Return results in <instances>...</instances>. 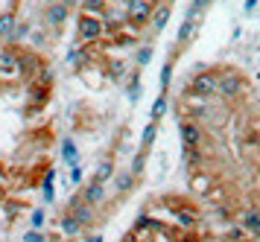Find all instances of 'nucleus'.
I'll list each match as a JSON object with an SVG mask.
<instances>
[{"label":"nucleus","instance_id":"4468645a","mask_svg":"<svg viewBox=\"0 0 260 242\" xmlns=\"http://www.w3.org/2000/svg\"><path fill=\"white\" fill-rule=\"evenodd\" d=\"M135 187V175L132 172H114V190L117 193H129Z\"/></svg>","mask_w":260,"mask_h":242},{"label":"nucleus","instance_id":"2f4dec72","mask_svg":"<svg viewBox=\"0 0 260 242\" xmlns=\"http://www.w3.org/2000/svg\"><path fill=\"white\" fill-rule=\"evenodd\" d=\"M170 79H173V64H164V70H161V85H170Z\"/></svg>","mask_w":260,"mask_h":242},{"label":"nucleus","instance_id":"6ab92c4d","mask_svg":"<svg viewBox=\"0 0 260 242\" xmlns=\"http://www.w3.org/2000/svg\"><path fill=\"white\" fill-rule=\"evenodd\" d=\"M59 228H61V233H64V236H76V233L82 231V225L73 219V216H61Z\"/></svg>","mask_w":260,"mask_h":242},{"label":"nucleus","instance_id":"ea45409f","mask_svg":"<svg viewBox=\"0 0 260 242\" xmlns=\"http://www.w3.org/2000/svg\"><path fill=\"white\" fill-rule=\"evenodd\" d=\"M0 196H3V184H0Z\"/></svg>","mask_w":260,"mask_h":242},{"label":"nucleus","instance_id":"c756f323","mask_svg":"<svg viewBox=\"0 0 260 242\" xmlns=\"http://www.w3.org/2000/svg\"><path fill=\"white\" fill-rule=\"evenodd\" d=\"M228 239H231V242H243V239H246V228H243V225L237 228V225H234V228L228 231Z\"/></svg>","mask_w":260,"mask_h":242},{"label":"nucleus","instance_id":"4c0bfd02","mask_svg":"<svg viewBox=\"0 0 260 242\" xmlns=\"http://www.w3.org/2000/svg\"><path fill=\"white\" fill-rule=\"evenodd\" d=\"M85 242H103V236L96 233V236H85Z\"/></svg>","mask_w":260,"mask_h":242},{"label":"nucleus","instance_id":"e433bc0d","mask_svg":"<svg viewBox=\"0 0 260 242\" xmlns=\"http://www.w3.org/2000/svg\"><path fill=\"white\" fill-rule=\"evenodd\" d=\"M61 6H68V9H71V6H76V3H82V0H59Z\"/></svg>","mask_w":260,"mask_h":242},{"label":"nucleus","instance_id":"a211bd4d","mask_svg":"<svg viewBox=\"0 0 260 242\" xmlns=\"http://www.w3.org/2000/svg\"><path fill=\"white\" fill-rule=\"evenodd\" d=\"M79 6H82L85 15H96V18H103V12H106V0H82Z\"/></svg>","mask_w":260,"mask_h":242},{"label":"nucleus","instance_id":"7c9ffc66","mask_svg":"<svg viewBox=\"0 0 260 242\" xmlns=\"http://www.w3.org/2000/svg\"><path fill=\"white\" fill-rule=\"evenodd\" d=\"M29 225H32V231H38V228L44 225V210H32V216H29Z\"/></svg>","mask_w":260,"mask_h":242},{"label":"nucleus","instance_id":"dca6fc26","mask_svg":"<svg viewBox=\"0 0 260 242\" xmlns=\"http://www.w3.org/2000/svg\"><path fill=\"white\" fill-rule=\"evenodd\" d=\"M184 163H187L190 169H199V166H202V152H199V146H184Z\"/></svg>","mask_w":260,"mask_h":242},{"label":"nucleus","instance_id":"9d476101","mask_svg":"<svg viewBox=\"0 0 260 242\" xmlns=\"http://www.w3.org/2000/svg\"><path fill=\"white\" fill-rule=\"evenodd\" d=\"M181 140H184V146H199L202 143V128L196 126V123L184 120V123H181Z\"/></svg>","mask_w":260,"mask_h":242},{"label":"nucleus","instance_id":"72a5a7b5","mask_svg":"<svg viewBox=\"0 0 260 242\" xmlns=\"http://www.w3.org/2000/svg\"><path fill=\"white\" fill-rule=\"evenodd\" d=\"M82 181V166H71V184H79Z\"/></svg>","mask_w":260,"mask_h":242},{"label":"nucleus","instance_id":"5701e85b","mask_svg":"<svg viewBox=\"0 0 260 242\" xmlns=\"http://www.w3.org/2000/svg\"><path fill=\"white\" fill-rule=\"evenodd\" d=\"M164 111H167V93H161V96L155 99V105H152V123H158V120L164 117Z\"/></svg>","mask_w":260,"mask_h":242},{"label":"nucleus","instance_id":"4be33fe9","mask_svg":"<svg viewBox=\"0 0 260 242\" xmlns=\"http://www.w3.org/2000/svg\"><path fill=\"white\" fill-rule=\"evenodd\" d=\"M193 193L211 196V181H208V175H196V178H193Z\"/></svg>","mask_w":260,"mask_h":242},{"label":"nucleus","instance_id":"393cba45","mask_svg":"<svg viewBox=\"0 0 260 242\" xmlns=\"http://www.w3.org/2000/svg\"><path fill=\"white\" fill-rule=\"evenodd\" d=\"M29 35V23L26 21H15V32H12V41H21Z\"/></svg>","mask_w":260,"mask_h":242},{"label":"nucleus","instance_id":"6e6552de","mask_svg":"<svg viewBox=\"0 0 260 242\" xmlns=\"http://www.w3.org/2000/svg\"><path fill=\"white\" fill-rule=\"evenodd\" d=\"M240 222H243V228H246V231L251 233V236H260V208H248V210H243Z\"/></svg>","mask_w":260,"mask_h":242},{"label":"nucleus","instance_id":"aec40b11","mask_svg":"<svg viewBox=\"0 0 260 242\" xmlns=\"http://www.w3.org/2000/svg\"><path fill=\"white\" fill-rule=\"evenodd\" d=\"M53 181H56V172L50 169V172L44 175V181H41V193H44V201H53V198H56V187H53Z\"/></svg>","mask_w":260,"mask_h":242},{"label":"nucleus","instance_id":"20e7f679","mask_svg":"<svg viewBox=\"0 0 260 242\" xmlns=\"http://www.w3.org/2000/svg\"><path fill=\"white\" fill-rule=\"evenodd\" d=\"M68 208H71V210H68V216H73L79 225H91V219H94V208H91L82 196H73Z\"/></svg>","mask_w":260,"mask_h":242},{"label":"nucleus","instance_id":"2eb2a0df","mask_svg":"<svg viewBox=\"0 0 260 242\" xmlns=\"http://www.w3.org/2000/svg\"><path fill=\"white\" fill-rule=\"evenodd\" d=\"M12 32H15V15L3 12L0 15V38H12Z\"/></svg>","mask_w":260,"mask_h":242},{"label":"nucleus","instance_id":"1a4fd4ad","mask_svg":"<svg viewBox=\"0 0 260 242\" xmlns=\"http://www.w3.org/2000/svg\"><path fill=\"white\" fill-rule=\"evenodd\" d=\"M68 6H61L59 0H56V3H50L47 6V12H44V18H47V23L50 26H61V23L68 21Z\"/></svg>","mask_w":260,"mask_h":242},{"label":"nucleus","instance_id":"c9c22d12","mask_svg":"<svg viewBox=\"0 0 260 242\" xmlns=\"http://www.w3.org/2000/svg\"><path fill=\"white\" fill-rule=\"evenodd\" d=\"M68 61H71V64H82V61H85V53H71V56H68Z\"/></svg>","mask_w":260,"mask_h":242},{"label":"nucleus","instance_id":"423d86ee","mask_svg":"<svg viewBox=\"0 0 260 242\" xmlns=\"http://www.w3.org/2000/svg\"><path fill=\"white\" fill-rule=\"evenodd\" d=\"M82 198L91 204V208H94V204H100V201L106 198V184H100V181H94V178H91V181L85 184V190H82Z\"/></svg>","mask_w":260,"mask_h":242},{"label":"nucleus","instance_id":"c85d7f7f","mask_svg":"<svg viewBox=\"0 0 260 242\" xmlns=\"http://www.w3.org/2000/svg\"><path fill=\"white\" fill-rule=\"evenodd\" d=\"M155 131H158V128H155V123H149V126L143 128V137H141V143H143V146H149V143L155 140Z\"/></svg>","mask_w":260,"mask_h":242},{"label":"nucleus","instance_id":"f257e3e1","mask_svg":"<svg viewBox=\"0 0 260 242\" xmlns=\"http://www.w3.org/2000/svg\"><path fill=\"white\" fill-rule=\"evenodd\" d=\"M216 88H219V76L211 73V70H199V73L190 79V96H199V99L213 96Z\"/></svg>","mask_w":260,"mask_h":242},{"label":"nucleus","instance_id":"a878e982","mask_svg":"<svg viewBox=\"0 0 260 242\" xmlns=\"http://www.w3.org/2000/svg\"><path fill=\"white\" fill-rule=\"evenodd\" d=\"M149 61H152V44H143L141 50H138V64H143V67H146Z\"/></svg>","mask_w":260,"mask_h":242},{"label":"nucleus","instance_id":"39448f33","mask_svg":"<svg viewBox=\"0 0 260 242\" xmlns=\"http://www.w3.org/2000/svg\"><path fill=\"white\" fill-rule=\"evenodd\" d=\"M18 73V53L15 50H0V76L9 79Z\"/></svg>","mask_w":260,"mask_h":242},{"label":"nucleus","instance_id":"cd10ccee","mask_svg":"<svg viewBox=\"0 0 260 242\" xmlns=\"http://www.w3.org/2000/svg\"><path fill=\"white\" fill-rule=\"evenodd\" d=\"M29 99H36V102H44V99H47V88H44V85H32V91H29Z\"/></svg>","mask_w":260,"mask_h":242},{"label":"nucleus","instance_id":"f8f14e48","mask_svg":"<svg viewBox=\"0 0 260 242\" xmlns=\"http://www.w3.org/2000/svg\"><path fill=\"white\" fill-rule=\"evenodd\" d=\"M38 58L32 56V53H26V56H18V73H26V76H32V73H38Z\"/></svg>","mask_w":260,"mask_h":242},{"label":"nucleus","instance_id":"f3484780","mask_svg":"<svg viewBox=\"0 0 260 242\" xmlns=\"http://www.w3.org/2000/svg\"><path fill=\"white\" fill-rule=\"evenodd\" d=\"M208 6H211V0H193V3H190V9H187V15H184V18H187V21H199L202 18V12L208 9Z\"/></svg>","mask_w":260,"mask_h":242},{"label":"nucleus","instance_id":"bb28decb","mask_svg":"<svg viewBox=\"0 0 260 242\" xmlns=\"http://www.w3.org/2000/svg\"><path fill=\"white\" fill-rule=\"evenodd\" d=\"M193 26H196V23H193V21H187V18H184V23L178 26V41H181V44L187 41V35L193 32Z\"/></svg>","mask_w":260,"mask_h":242},{"label":"nucleus","instance_id":"a19ab883","mask_svg":"<svg viewBox=\"0 0 260 242\" xmlns=\"http://www.w3.org/2000/svg\"><path fill=\"white\" fill-rule=\"evenodd\" d=\"M126 242H135V239H132V236H129V239H126Z\"/></svg>","mask_w":260,"mask_h":242},{"label":"nucleus","instance_id":"9b49d317","mask_svg":"<svg viewBox=\"0 0 260 242\" xmlns=\"http://www.w3.org/2000/svg\"><path fill=\"white\" fill-rule=\"evenodd\" d=\"M61 158H64L68 166H79V149H76V143H73L71 137L61 143Z\"/></svg>","mask_w":260,"mask_h":242},{"label":"nucleus","instance_id":"b1692460","mask_svg":"<svg viewBox=\"0 0 260 242\" xmlns=\"http://www.w3.org/2000/svg\"><path fill=\"white\" fill-rule=\"evenodd\" d=\"M176 216H178V222H181V228H193V225H196V216H193V213H187V210L176 208Z\"/></svg>","mask_w":260,"mask_h":242},{"label":"nucleus","instance_id":"0eeeda50","mask_svg":"<svg viewBox=\"0 0 260 242\" xmlns=\"http://www.w3.org/2000/svg\"><path fill=\"white\" fill-rule=\"evenodd\" d=\"M216 91L222 93V96H237V93H240V76H237V73H231V70H228V73H222V76H219V88H216Z\"/></svg>","mask_w":260,"mask_h":242},{"label":"nucleus","instance_id":"ddd939ff","mask_svg":"<svg viewBox=\"0 0 260 242\" xmlns=\"http://www.w3.org/2000/svg\"><path fill=\"white\" fill-rule=\"evenodd\" d=\"M108 178H114V161H100V166L94 169V181H100V184H106Z\"/></svg>","mask_w":260,"mask_h":242},{"label":"nucleus","instance_id":"f03ea898","mask_svg":"<svg viewBox=\"0 0 260 242\" xmlns=\"http://www.w3.org/2000/svg\"><path fill=\"white\" fill-rule=\"evenodd\" d=\"M103 29H106V23L100 21L96 15H82L79 23H76V32L82 41H96V38H103Z\"/></svg>","mask_w":260,"mask_h":242},{"label":"nucleus","instance_id":"412c9836","mask_svg":"<svg viewBox=\"0 0 260 242\" xmlns=\"http://www.w3.org/2000/svg\"><path fill=\"white\" fill-rule=\"evenodd\" d=\"M170 21V6H158L152 12V26L155 29H164V23Z\"/></svg>","mask_w":260,"mask_h":242},{"label":"nucleus","instance_id":"7ed1b4c3","mask_svg":"<svg viewBox=\"0 0 260 242\" xmlns=\"http://www.w3.org/2000/svg\"><path fill=\"white\" fill-rule=\"evenodd\" d=\"M126 18H129L132 26H143V23L152 18V0H132Z\"/></svg>","mask_w":260,"mask_h":242},{"label":"nucleus","instance_id":"58836bf2","mask_svg":"<svg viewBox=\"0 0 260 242\" xmlns=\"http://www.w3.org/2000/svg\"><path fill=\"white\" fill-rule=\"evenodd\" d=\"M202 242H213V239H211V236H205V239H202Z\"/></svg>","mask_w":260,"mask_h":242},{"label":"nucleus","instance_id":"473e14b6","mask_svg":"<svg viewBox=\"0 0 260 242\" xmlns=\"http://www.w3.org/2000/svg\"><path fill=\"white\" fill-rule=\"evenodd\" d=\"M141 169H143V152H141V155H135V163H132L129 172H132V175H138Z\"/></svg>","mask_w":260,"mask_h":242},{"label":"nucleus","instance_id":"f704fd0d","mask_svg":"<svg viewBox=\"0 0 260 242\" xmlns=\"http://www.w3.org/2000/svg\"><path fill=\"white\" fill-rule=\"evenodd\" d=\"M24 242H44V236L38 231H29V233H24Z\"/></svg>","mask_w":260,"mask_h":242}]
</instances>
